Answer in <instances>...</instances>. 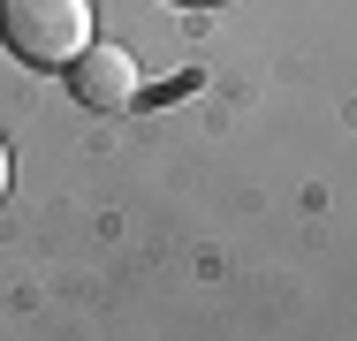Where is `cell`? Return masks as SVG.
Returning <instances> with one entry per match:
<instances>
[{"label": "cell", "mask_w": 357, "mask_h": 341, "mask_svg": "<svg viewBox=\"0 0 357 341\" xmlns=\"http://www.w3.org/2000/svg\"><path fill=\"white\" fill-rule=\"evenodd\" d=\"M0 46L23 68H69L91 46V0H0Z\"/></svg>", "instance_id": "obj_1"}, {"label": "cell", "mask_w": 357, "mask_h": 341, "mask_svg": "<svg viewBox=\"0 0 357 341\" xmlns=\"http://www.w3.org/2000/svg\"><path fill=\"white\" fill-rule=\"evenodd\" d=\"M69 91H76V106H84V114H130V106H137V91H144L137 54H130L122 38H91V46L69 61Z\"/></svg>", "instance_id": "obj_2"}, {"label": "cell", "mask_w": 357, "mask_h": 341, "mask_svg": "<svg viewBox=\"0 0 357 341\" xmlns=\"http://www.w3.org/2000/svg\"><path fill=\"white\" fill-rule=\"evenodd\" d=\"M0 198H8V136H0Z\"/></svg>", "instance_id": "obj_3"}, {"label": "cell", "mask_w": 357, "mask_h": 341, "mask_svg": "<svg viewBox=\"0 0 357 341\" xmlns=\"http://www.w3.org/2000/svg\"><path fill=\"white\" fill-rule=\"evenodd\" d=\"M183 8H220V0H183Z\"/></svg>", "instance_id": "obj_4"}]
</instances>
